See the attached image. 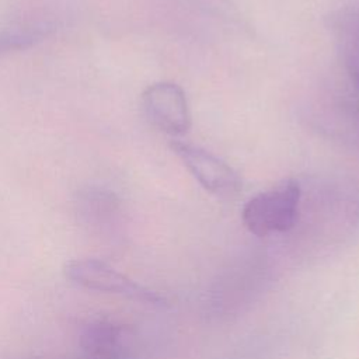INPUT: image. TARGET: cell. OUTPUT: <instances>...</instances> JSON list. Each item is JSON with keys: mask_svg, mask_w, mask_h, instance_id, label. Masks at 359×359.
<instances>
[{"mask_svg": "<svg viewBox=\"0 0 359 359\" xmlns=\"http://www.w3.org/2000/svg\"><path fill=\"white\" fill-rule=\"evenodd\" d=\"M63 273L72 283L87 290L111 293L157 307L168 304L167 299L158 292L133 280L98 258L87 257L70 259L65 264Z\"/></svg>", "mask_w": 359, "mask_h": 359, "instance_id": "cell-1", "label": "cell"}, {"mask_svg": "<svg viewBox=\"0 0 359 359\" xmlns=\"http://www.w3.org/2000/svg\"><path fill=\"white\" fill-rule=\"evenodd\" d=\"M300 185L294 180H285L276 187L259 192L243 208L241 219L247 230L258 237L290 230L299 213Z\"/></svg>", "mask_w": 359, "mask_h": 359, "instance_id": "cell-2", "label": "cell"}, {"mask_svg": "<svg viewBox=\"0 0 359 359\" xmlns=\"http://www.w3.org/2000/svg\"><path fill=\"white\" fill-rule=\"evenodd\" d=\"M142 107L147 121L167 135L180 136L191 128V112L185 93L175 83L150 84L142 94Z\"/></svg>", "mask_w": 359, "mask_h": 359, "instance_id": "cell-3", "label": "cell"}, {"mask_svg": "<svg viewBox=\"0 0 359 359\" xmlns=\"http://www.w3.org/2000/svg\"><path fill=\"white\" fill-rule=\"evenodd\" d=\"M86 359H136L137 348L133 331L111 318L87 321L79 335Z\"/></svg>", "mask_w": 359, "mask_h": 359, "instance_id": "cell-4", "label": "cell"}, {"mask_svg": "<svg viewBox=\"0 0 359 359\" xmlns=\"http://www.w3.org/2000/svg\"><path fill=\"white\" fill-rule=\"evenodd\" d=\"M170 146L206 191L216 195H233L240 191L241 180L226 161L184 142L174 140Z\"/></svg>", "mask_w": 359, "mask_h": 359, "instance_id": "cell-5", "label": "cell"}, {"mask_svg": "<svg viewBox=\"0 0 359 359\" xmlns=\"http://www.w3.org/2000/svg\"><path fill=\"white\" fill-rule=\"evenodd\" d=\"M73 209L83 227L94 234H104L111 231L116 222L119 201L111 189L90 184L77 191L73 201Z\"/></svg>", "mask_w": 359, "mask_h": 359, "instance_id": "cell-6", "label": "cell"}, {"mask_svg": "<svg viewBox=\"0 0 359 359\" xmlns=\"http://www.w3.org/2000/svg\"><path fill=\"white\" fill-rule=\"evenodd\" d=\"M57 29V18L49 14L29 15L0 28V57L27 50Z\"/></svg>", "mask_w": 359, "mask_h": 359, "instance_id": "cell-7", "label": "cell"}, {"mask_svg": "<svg viewBox=\"0 0 359 359\" xmlns=\"http://www.w3.org/2000/svg\"><path fill=\"white\" fill-rule=\"evenodd\" d=\"M341 32L345 66L359 93V13L348 15Z\"/></svg>", "mask_w": 359, "mask_h": 359, "instance_id": "cell-8", "label": "cell"}]
</instances>
